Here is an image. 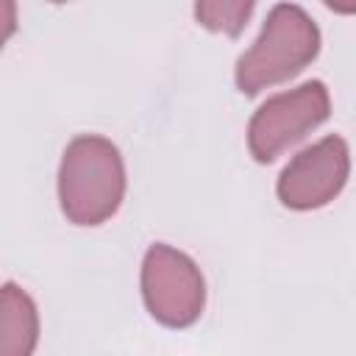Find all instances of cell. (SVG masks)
Wrapping results in <instances>:
<instances>
[{
    "label": "cell",
    "mask_w": 356,
    "mask_h": 356,
    "mask_svg": "<svg viewBox=\"0 0 356 356\" xmlns=\"http://www.w3.org/2000/svg\"><path fill=\"white\" fill-rule=\"evenodd\" d=\"M125 161L120 147L97 134L75 136L58 164V203L72 225H103L125 197Z\"/></svg>",
    "instance_id": "6da1fadb"
},
{
    "label": "cell",
    "mask_w": 356,
    "mask_h": 356,
    "mask_svg": "<svg viewBox=\"0 0 356 356\" xmlns=\"http://www.w3.org/2000/svg\"><path fill=\"white\" fill-rule=\"evenodd\" d=\"M320 44V28L306 8L298 3H275L256 42L236 58V89L253 97L295 78L317 58Z\"/></svg>",
    "instance_id": "7a4b0ae2"
},
{
    "label": "cell",
    "mask_w": 356,
    "mask_h": 356,
    "mask_svg": "<svg viewBox=\"0 0 356 356\" xmlns=\"http://www.w3.org/2000/svg\"><path fill=\"white\" fill-rule=\"evenodd\" d=\"M331 114V95L323 81H306L267 97L248 122V150L259 164H270L317 131Z\"/></svg>",
    "instance_id": "3957f363"
},
{
    "label": "cell",
    "mask_w": 356,
    "mask_h": 356,
    "mask_svg": "<svg viewBox=\"0 0 356 356\" xmlns=\"http://www.w3.org/2000/svg\"><path fill=\"white\" fill-rule=\"evenodd\" d=\"M142 300L150 317L167 328H186L206 309V278L192 256L156 242L142 259Z\"/></svg>",
    "instance_id": "277c9868"
},
{
    "label": "cell",
    "mask_w": 356,
    "mask_h": 356,
    "mask_svg": "<svg viewBox=\"0 0 356 356\" xmlns=\"http://www.w3.org/2000/svg\"><path fill=\"white\" fill-rule=\"evenodd\" d=\"M350 150L339 134H328L320 142L298 150L281 170L275 195L292 211H312L328 206L348 184Z\"/></svg>",
    "instance_id": "5b68a950"
},
{
    "label": "cell",
    "mask_w": 356,
    "mask_h": 356,
    "mask_svg": "<svg viewBox=\"0 0 356 356\" xmlns=\"http://www.w3.org/2000/svg\"><path fill=\"white\" fill-rule=\"evenodd\" d=\"M39 342V309L14 281L0 286V356H33Z\"/></svg>",
    "instance_id": "8992f818"
},
{
    "label": "cell",
    "mask_w": 356,
    "mask_h": 356,
    "mask_svg": "<svg viewBox=\"0 0 356 356\" xmlns=\"http://www.w3.org/2000/svg\"><path fill=\"white\" fill-rule=\"evenodd\" d=\"M253 8V0H200L195 3V19L206 31L236 39L245 31Z\"/></svg>",
    "instance_id": "52a82bcc"
},
{
    "label": "cell",
    "mask_w": 356,
    "mask_h": 356,
    "mask_svg": "<svg viewBox=\"0 0 356 356\" xmlns=\"http://www.w3.org/2000/svg\"><path fill=\"white\" fill-rule=\"evenodd\" d=\"M17 31V3L14 0H0V50Z\"/></svg>",
    "instance_id": "ba28073f"
}]
</instances>
